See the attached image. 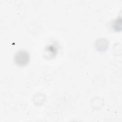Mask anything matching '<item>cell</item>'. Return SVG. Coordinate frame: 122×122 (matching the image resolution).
Listing matches in <instances>:
<instances>
[{
    "label": "cell",
    "instance_id": "cell-1",
    "mask_svg": "<svg viewBox=\"0 0 122 122\" xmlns=\"http://www.w3.org/2000/svg\"><path fill=\"white\" fill-rule=\"evenodd\" d=\"M15 63L19 66L26 65L30 60V56L28 52L25 51H18L14 56Z\"/></svg>",
    "mask_w": 122,
    "mask_h": 122
}]
</instances>
